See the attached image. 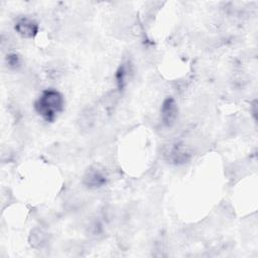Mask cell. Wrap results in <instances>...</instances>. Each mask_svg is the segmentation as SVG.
Returning <instances> with one entry per match:
<instances>
[{
	"instance_id": "obj_1",
	"label": "cell",
	"mask_w": 258,
	"mask_h": 258,
	"mask_svg": "<svg viewBox=\"0 0 258 258\" xmlns=\"http://www.w3.org/2000/svg\"><path fill=\"white\" fill-rule=\"evenodd\" d=\"M63 98L56 90L48 89L42 92L35 104L37 113L46 121H52L62 110Z\"/></svg>"
},
{
	"instance_id": "obj_2",
	"label": "cell",
	"mask_w": 258,
	"mask_h": 258,
	"mask_svg": "<svg viewBox=\"0 0 258 258\" xmlns=\"http://www.w3.org/2000/svg\"><path fill=\"white\" fill-rule=\"evenodd\" d=\"M178 109L175 101L172 98H166L160 109V115H161V121L166 127H171L177 118Z\"/></svg>"
},
{
	"instance_id": "obj_3",
	"label": "cell",
	"mask_w": 258,
	"mask_h": 258,
	"mask_svg": "<svg viewBox=\"0 0 258 258\" xmlns=\"http://www.w3.org/2000/svg\"><path fill=\"white\" fill-rule=\"evenodd\" d=\"M14 28L20 36L25 38H32L37 34L38 24L33 19L23 17L17 20Z\"/></svg>"
},
{
	"instance_id": "obj_4",
	"label": "cell",
	"mask_w": 258,
	"mask_h": 258,
	"mask_svg": "<svg viewBox=\"0 0 258 258\" xmlns=\"http://www.w3.org/2000/svg\"><path fill=\"white\" fill-rule=\"evenodd\" d=\"M106 176L103 171L97 167L90 168L84 175V183L90 187H99L105 184Z\"/></svg>"
},
{
	"instance_id": "obj_5",
	"label": "cell",
	"mask_w": 258,
	"mask_h": 258,
	"mask_svg": "<svg viewBox=\"0 0 258 258\" xmlns=\"http://www.w3.org/2000/svg\"><path fill=\"white\" fill-rule=\"evenodd\" d=\"M95 119H96V114L93 108H86L80 115V119L78 121L79 127L81 130L88 131L90 130L94 124H95Z\"/></svg>"
},
{
	"instance_id": "obj_6",
	"label": "cell",
	"mask_w": 258,
	"mask_h": 258,
	"mask_svg": "<svg viewBox=\"0 0 258 258\" xmlns=\"http://www.w3.org/2000/svg\"><path fill=\"white\" fill-rule=\"evenodd\" d=\"M46 241V233L39 228H35L31 231L29 236V243L32 247H40Z\"/></svg>"
},
{
	"instance_id": "obj_7",
	"label": "cell",
	"mask_w": 258,
	"mask_h": 258,
	"mask_svg": "<svg viewBox=\"0 0 258 258\" xmlns=\"http://www.w3.org/2000/svg\"><path fill=\"white\" fill-rule=\"evenodd\" d=\"M7 56H8V57H7L8 64H9L10 67H17V66H19L20 59H19V57H18L17 54L12 53V54H9V55H7Z\"/></svg>"
}]
</instances>
